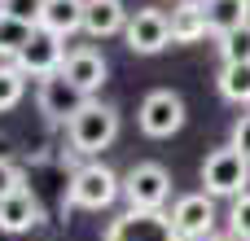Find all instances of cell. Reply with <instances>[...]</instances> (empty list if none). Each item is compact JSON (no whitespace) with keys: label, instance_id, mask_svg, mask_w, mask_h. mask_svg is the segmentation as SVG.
<instances>
[{"label":"cell","instance_id":"21","mask_svg":"<svg viewBox=\"0 0 250 241\" xmlns=\"http://www.w3.org/2000/svg\"><path fill=\"white\" fill-rule=\"evenodd\" d=\"M220 57L224 61H250V26L220 35Z\"/></svg>","mask_w":250,"mask_h":241},{"label":"cell","instance_id":"19","mask_svg":"<svg viewBox=\"0 0 250 241\" xmlns=\"http://www.w3.org/2000/svg\"><path fill=\"white\" fill-rule=\"evenodd\" d=\"M22 92H26V75L18 66H0V114L13 110L22 101Z\"/></svg>","mask_w":250,"mask_h":241},{"label":"cell","instance_id":"26","mask_svg":"<svg viewBox=\"0 0 250 241\" xmlns=\"http://www.w3.org/2000/svg\"><path fill=\"white\" fill-rule=\"evenodd\" d=\"M233 241H237V237H233Z\"/></svg>","mask_w":250,"mask_h":241},{"label":"cell","instance_id":"12","mask_svg":"<svg viewBox=\"0 0 250 241\" xmlns=\"http://www.w3.org/2000/svg\"><path fill=\"white\" fill-rule=\"evenodd\" d=\"M35 224H44V206H40V198L31 189H18V193H9L0 202V233L18 237V233H26Z\"/></svg>","mask_w":250,"mask_h":241},{"label":"cell","instance_id":"6","mask_svg":"<svg viewBox=\"0 0 250 241\" xmlns=\"http://www.w3.org/2000/svg\"><path fill=\"white\" fill-rule=\"evenodd\" d=\"M123 198L136 211H163V202L171 198V176L163 162H136L123 176Z\"/></svg>","mask_w":250,"mask_h":241},{"label":"cell","instance_id":"7","mask_svg":"<svg viewBox=\"0 0 250 241\" xmlns=\"http://www.w3.org/2000/svg\"><path fill=\"white\" fill-rule=\"evenodd\" d=\"M62 61H66V44H62V35H53L48 26H35L31 31V44L18 53V70L22 75H35V79H48V75H57L62 70Z\"/></svg>","mask_w":250,"mask_h":241},{"label":"cell","instance_id":"22","mask_svg":"<svg viewBox=\"0 0 250 241\" xmlns=\"http://www.w3.org/2000/svg\"><path fill=\"white\" fill-rule=\"evenodd\" d=\"M229 228H233L237 241H250V189L233 198V206H229Z\"/></svg>","mask_w":250,"mask_h":241},{"label":"cell","instance_id":"11","mask_svg":"<svg viewBox=\"0 0 250 241\" xmlns=\"http://www.w3.org/2000/svg\"><path fill=\"white\" fill-rule=\"evenodd\" d=\"M62 75L83 92V97H92L101 83H105V75H110V66H105V57L97 53V48H88V44H79V48H70L66 53V61H62Z\"/></svg>","mask_w":250,"mask_h":241},{"label":"cell","instance_id":"16","mask_svg":"<svg viewBox=\"0 0 250 241\" xmlns=\"http://www.w3.org/2000/svg\"><path fill=\"white\" fill-rule=\"evenodd\" d=\"M83 4L88 0H48L44 4V18H40V26H48L53 35H75V31H83Z\"/></svg>","mask_w":250,"mask_h":241},{"label":"cell","instance_id":"3","mask_svg":"<svg viewBox=\"0 0 250 241\" xmlns=\"http://www.w3.org/2000/svg\"><path fill=\"white\" fill-rule=\"evenodd\" d=\"M202 184H207L211 198H237V193H246L250 158L242 154V149H233V145L207 154V162H202Z\"/></svg>","mask_w":250,"mask_h":241},{"label":"cell","instance_id":"13","mask_svg":"<svg viewBox=\"0 0 250 241\" xmlns=\"http://www.w3.org/2000/svg\"><path fill=\"white\" fill-rule=\"evenodd\" d=\"M83 31H88L92 40H105V35L127 31V9H123V0H88V4H83Z\"/></svg>","mask_w":250,"mask_h":241},{"label":"cell","instance_id":"15","mask_svg":"<svg viewBox=\"0 0 250 241\" xmlns=\"http://www.w3.org/2000/svg\"><path fill=\"white\" fill-rule=\"evenodd\" d=\"M207 9L193 0H180V9H171V44H198L207 35Z\"/></svg>","mask_w":250,"mask_h":241},{"label":"cell","instance_id":"4","mask_svg":"<svg viewBox=\"0 0 250 241\" xmlns=\"http://www.w3.org/2000/svg\"><path fill=\"white\" fill-rule=\"evenodd\" d=\"M105 241H180V233H176L171 211H136V206H127L123 215L110 220Z\"/></svg>","mask_w":250,"mask_h":241},{"label":"cell","instance_id":"5","mask_svg":"<svg viewBox=\"0 0 250 241\" xmlns=\"http://www.w3.org/2000/svg\"><path fill=\"white\" fill-rule=\"evenodd\" d=\"M136 123H141V132H145L149 141H167V136H176V132L185 127V101H180V92H171V88H154V92L141 101Z\"/></svg>","mask_w":250,"mask_h":241},{"label":"cell","instance_id":"25","mask_svg":"<svg viewBox=\"0 0 250 241\" xmlns=\"http://www.w3.org/2000/svg\"><path fill=\"white\" fill-rule=\"evenodd\" d=\"M193 241H233V237H220V233H207V237H193Z\"/></svg>","mask_w":250,"mask_h":241},{"label":"cell","instance_id":"23","mask_svg":"<svg viewBox=\"0 0 250 241\" xmlns=\"http://www.w3.org/2000/svg\"><path fill=\"white\" fill-rule=\"evenodd\" d=\"M22 189V171L9 162V158H0V202L9 198V193H18Z\"/></svg>","mask_w":250,"mask_h":241},{"label":"cell","instance_id":"20","mask_svg":"<svg viewBox=\"0 0 250 241\" xmlns=\"http://www.w3.org/2000/svg\"><path fill=\"white\" fill-rule=\"evenodd\" d=\"M44 4H48V0H0V13H4V18H18V22H26V26H40Z\"/></svg>","mask_w":250,"mask_h":241},{"label":"cell","instance_id":"8","mask_svg":"<svg viewBox=\"0 0 250 241\" xmlns=\"http://www.w3.org/2000/svg\"><path fill=\"white\" fill-rule=\"evenodd\" d=\"M123 40H127V48H132V53H141V57L163 53V48L171 44V18H167L163 9H136V13L127 18Z\"/></svg>","mask_w":250,"mask_h":241},{"label":"cell","instance_id":"18","mask_svg":"<svg viewBox=\"0 0 250 241\" xmlns=\"http://www.w3.org/2000/svg\"><path fill=\"white\" fill-rule=\"evenodd\" d=\"M31 31H35V26H26V22L0 13V57H13V61H18V53L31 44Z\"/></svg>","mask_w":250,"mask_h":241},{"label":"cell","instance_id":"10","mask_svg":"<svg viewBox=\"0 0 250 241\" xmlns=\"http://www.w3.org/2000/svg\"><path fill=\"white\" fill-rule=\"evenodd\" d=\"M171 220H176L180 241L207 237V233H215V198H211V193H185V198L171 206Z\"/></svg>","mask_w":250,"mask_h":241},{"label":"cell","instance_id":"24","mask_svg":"<svg viewBox=\"0 0 250 241\" xmlns=\"http://www.w3.org/2000/svg\"><path fill=\"white\" fill-rule=\"evenodd\" d=\"M229 145H233V149H242V154L250 158V114H242V119L233 123V141H229Z\"/></svg>","mask_w":250,"mask_h":241},{"label":"cell","instance_id":"1","mask_svg":"<svg viewBox=\"0 0 250 241\" xmlns=\"http://www.w3.org/2000/svg\"><path fill=\"white\" fill-rule=\"evenodd\" d=\"M66 136H70V149H79L83 158H97L119 141V110L101 101H83V110L66 123Z\"/></svg>","mask_w":250,"mask_h":241},{"label":"cell","instance_id":"14","mask_svg":"<svg viewBox=\"0 0 250 241\" xmlns=\"http://www.w3.org/2000/svg\"><path fill=\"white\" fill-rule=\"evenodd\" d=\"M202 9H207V26L215 35L250 26V0H202Z\"/></svg>","mask_w":250,"mask_h":241},{"label":"cell","instance_id":"17","mask_svg":"<svg viewBox=\"0 0 250 241\" xmlns=\"http://www.w3.org/2000/svg\"><path fill=\"white\" fill-rule=\"evenodd\" d=\"M215 88H220L224 101H233V105H250V61H224Z\"/></svg>","mask_w":250,"mask_h":241},{"label":"cell","instance_id":"9","mask_svg":"<svg viewBox=\"0 0 250 241\" xmlns=\"http://www.w3.org/2000/svg\"><path fill=\"white\" fill-rule=\"evenodd\" d=\"M83 92L57 70V75H48V79H40V92H35V105H40V114L44 119H53V123H70L79 110H83Z\"/></svg>","mask_w":250,"mask_h":241},{"label":"cell","instance_id":"2","mask_svg":"<svg viewBox=\"0 0 250 241\" xmlns=\"http://www.w3.org/2000/svg\"><path fill=\"white\" fill-rule=\"evenodd\" d=\"M119 193H123V180L105 162H79L66 184V202L79 211H105V206H114Z\"/></svg>","mask_w":250,"mask_h":241}]
</instances>
